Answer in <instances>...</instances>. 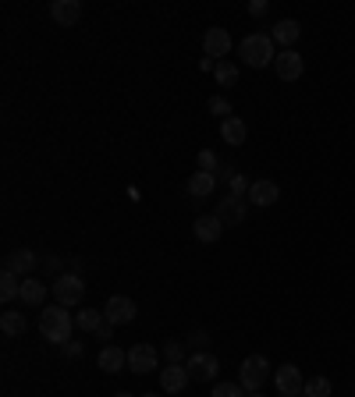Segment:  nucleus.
Returning <instances> with one entry per match:
<instances>
[{
  "instance_id": "nucleus-11",
  "label": "nucleus",
  "mask_w": 355,
  "mask_h": 397,
  "mask_svg": "<svg viewBox=\"0 0 355 397\" xmlns=\"http://www.w3.org/2000/svg\"><path fill=\"white\" fill-rule=\"evenodd\" d=\"M202 50H206V57H210V60L227 57V50H231V36H227V28H206V36H202Z\"/></svg>"
},
{
  "instance_id": "nucleus-10",
  "label": "nucleus",
  "mask_w": 355,
  "mask_h": 397,
  "mask_svg": "<svg viewBox=\"0 0 355 397\" xmlns=\"http://www.w3.org/2000/svg\"><path fill=\"white\" fill-rule=\"evenodd\" d=\"M128 365H132V373H139V376L153 373V369H157V348H150V344H135V348L128 351Z\"/></svg>"
},
{
  "instance_id": "nucleus-20",
  "label": "nucleus",
  "mask_w": 355,
  "mask_h": 397,
  "mask_svg": "<svg viewBox=\"0 0 355 397\" xmlns=\"http://www.w3.org/2000/svg\"><path fill=\"white\" fill-rule=\"evenodd\" d=\"M214 188H217V174H206V170H196L189 181V195H196V199L214 195Z\"/></svg>"
},
{
  "instance_id": "nucleus-3",
  "label": "nucleus",
  "mask_w": 355,
  "mask_h": 397,
  "mask_svg": "<svg viewBox=\"0 0 355 397\" xmlns=\"http://www.w3.org/2000/svg\"><path fill=\"white\" fill-rule=\"evenodd\" d=\"M266 380H270V362H266L263 355H249L242 362V369H239V383L245 387V394H256Z\"/></svg>"
},
{
  "instance_id": "nucleus-9",
  "label": "nucleus",
  "mask_w": 355,
  "mask_h": 397,
  "mask_svg": "<svg viewBox=\"0 0 355 397\" xmlns=\"http://www.w3.org/2000/svg\"><path fill=\"white\" fill-rule=\"evenodd\" d=\"M214 217H217L224 227L242 224V220H245V199H239V195H227V199H220V206H217V213H214Z\"/></svg>"
},
{
  "instance_id": "nucleus-7",
  "label": "nucleus",
  "mask_w": 355,
  "mask_h": 397,
  "mask_svg": "<svg viewBox=\"0 0 355 397\" xmlns=\"http://www.w3.org/2000/svg\"><path fill=\"white\" fill-rule=\"evenodd\" d=\"M135 301L132 298H125V294H114V298H107V309H103V316H107V323H114V326H121V323H132L135 319Z\"/></svg>"
},
{
  "instance_id": "nucleus-35",
  "label": "nucleus",
  "mask_w": 355,
  "mask_h": 397,
  "mask_svg": "<svg viewBox=\"0 0 355 397\" xmlns=\"http://www.w3.org/2000/svg\"><path fill=\"white\" fill-rule=\"evenodd\" d=\"M46 270H61V259H57V256H46Z\"/></svg>"
},
{
  "instance_id": "nucleus-23",
  "label": "nucleus",
  "mask_w": 355,
  "mask_h": 397,
  "mask_svg": "<svg viewBox=\"0 0 355 397\" xmlns=\"http://www.w3.org/2000/svg\"><path fill=\"white\" fill-rule=\"evenodd\" d=\"M0 330H4L8 337H18V333H25V316L21 312H4L0 316Z\"/></svg>"
},
{
  "instance_id": "nucleus-29",
  "label": "nucleus",
  "mask_w": 355,
  "mask_h": 397,
  "mask_svg": "<svg viewBox=\"0 0 355 397\" xmlns=\"http://www.w3.org/2000/svg\"><path fill=\"white\" fill-rule=\"evenodd\" d=\"M210 114H217L220 121H227V117H231V103H227L224 96H214V100H210Z\"/></svg>"
},
{
  "instance_id": "nucleus-37",
  "label": "nucleus",
  "mask_w": 355,
  "mask_h": 397,
  "mask_svg": "<svg viewBox=\"0 0 355 397\" xmlns=\"http://www.w3.org/2000/svg\"><path fill=\"white\" fill-rule=\"evenodd\" d=\"M142 397H160V394H142Z\"/></svg>"
},
{
  "instance_id": "nucleus-17",
  "label": "nucleus",
  "mask_w": 355,
  "mask_h": 397,
  "mask_svg": "<svg viewBox=\"0 0 355 397\" xmlns=\"http://www.w3.org/2000/svg\"><path fill=\"white\" fill-rule=\"evenodd\" d=\"M125 365H128V351L114 348V344H107V348L100 351V369H103V373H121Z\"/></svg>"
},
{
  "instance_id": "nucleus-22",
  "label": "nucleus",
  "mask_w": 355,
  "mask_h": 397,
  "mask_svg": "<svg viewBox=\"0 0 355 397\" xmlns=\"http://www.w3.org/2000/svg\"><path fill=\"white\" fill-rule=\"evenodd\" d=\"M0 298H4V301L21 298V277H15V273L4 270V277H0Z\"/></svg>"
},
{
  "instance_id": "nucleus-31",
  "label": "nucleus",
  "mask_w": 355,
  "mask_h": 397,
  "mask_svg": "<svg viewBox=\"0 0 355 397\" xmlns=\"http://www.w3.org/2000/svg\"><path fill=\"white\" fill-rule=\"evenodd\" d=\"M245 188H252V185H245V177H242V174H234V177H231V195H239V199H242Z\"/></svg>"
},
{
  "instance_id": "nucleus-21",
  "label": "nucleus",
  "mask_w": 355,
  "mask_h": 397,
  "mask_svg": "<svg viewBox=\"0 0 355 397\" xmlns=\"http://www.w3.org/2000/svg\"><path fill=\"white\" fill-rule=\"evenodd\" d=\"M43 298H46V284H40L36 277L21 281V301L25 305H43Z\"/></svg>"
},
{
  "instance_id": "nucleus-36",
  "label": "nucleus",
  "mask_w": 355,
  "mask_h": 397,
  "mask_svg": "<svg viewBox=\"0 0 355 397\" xmlns=\"http://www.w3.org/2000/svg\"><path fill=\"white\" fill-rule=\"evenodd\" d=\"M114 397H132V394H114Z\"/></svg>"
},
{
  "instance_id": "nucleus-19",
  "label": "nucleus",
  "mask_w": 355,
  "mask_h": 397,
  "mask_svg": "<svg viewBox=\"0 0 355 397\" xmlns=\"http://www.w3.org/2000/svg\"><path fill=\"white\" fill-rule=\"evenodd\" d=\"M299 36H302V25L295 21V18H284V21H277V25H274V33H270V39H277V43H284V46L299 43Z\"/></svg>"
},
{
  "instance_id": "nucleus-38",
  "label": "nucleus",
  "mask_w": 355,
  "mask_h": 397,
  "mask_svg": "<svg viewBox=\"0 0 355 397\" xmlns=\"http://www.w3.org/2000/svg\"><path fill=\"white\" fill-rule=\"evenodd\" d=\"M249 397H263V394H259V390H256V394H249Z\"/></svg>"
},
{
  "instance_id": "nucleus-30",
  "label": "nucleus",
  "mask_w": 355,
  "mask_h": 397,
  "mask_svg": "<svg viewBox=\"0 0 355 397\" xmlns=\"http://www.w3.org/2000/svg\"><path fill=\"white\" fill-rule=\"evenodd\" d=\"M182 355H185V348L178 344V341H171V344H167V358H171V365H182Z\"/></svg>"
},
{
  "instance_id": "nucleus-24",
  "label": "nucleus",
  "mask_w": 355,
  "mask_h": 397,
  "mask_svg": "<svg viewBox=\"0 0 355 397\" xmlns=\"http://www.w3.org/2000/svg\"><path fill=\"white\" fill-rule=\"evenodd\" d=\"M103 319H107L103 309H82V312H78V330H93V333H96V326H100Z\"/></svg>"
},
{
  "instance_id": "nucleus-1",
  "label": "nucleus",
  "mask_w": 355,
  "mask_h": 397,
  "mask_svg": "<svg viewBox=\"0 0 355 397\" xmlns=\"http://www.w3.org/2000/svg\"><path fill=\"white\" fill-rule=\"evenodd\" d=\"M40 330L50 344H68L71 341V330H75V319L64 305H50V309L40 312Z\"/></svg>"
},
{
  "instance_id": "nucleus-8",
  "label": "nucleus",
  "mask_w": 355,
  "mask_h": 397,
  "mask_svg": "<svg viewBox=\"0 0 355 397\" xmlns=\"http://www.w3.org/2000/svg\"><path fill=\"white\" fill-rule=\"evenodd\" d=\"M274 380H277L281 397H302V390H306V380L299 373V365H281Z\"/></svg>"
},
{
  "instance_id": "nucleus-4",
  "label": "nucleus",
  "mask_w": 355,
  "mask_h": 397,
  "mask_svg": "<svg viewBox=\"0 0 355 397\" xmlns=\"http://www.w3.org/2000/svg\"><path fill=\"white\" fill-rule=\"evenodd\" d=\"M82 294H85V284H82V277L78 273H61V277L53 281V298H57V305H78L82 301Z\"/></svg>"
},
{
  "instance_id": "nucleus-15",
  "label": "nucleus",
  "mask_w": 355,
  "mask_h": 397,
  "mask_svg": "<svg viewBox=\"0 0 355 397\" xmlns=\"http://www.w3.org/2000/svg\"><path fill=\"white\" fill-rule=\"evenodd\" d=\"M192 234H196L199 241H206V245H210V241H220L224 224H220L217 217H199V220L192 224Z\"/></svg>"
},
{
  "instance_id": "nucleus-27",
  "label": "nucleus",
  "mask_w": 355,
  "mask_h": 397,
  "mask_svg": "<svg viewBox=\"0 0 355 397\" xmlns=\"http://www.w3.org/2000/svg\"><path fill=\"white\" fill-rule=\"evenodd\" d=\"M214 397H245V387L242 383H217Z\"/></svg>"
},
{
  "instance_id": "nucleus-18",
  "label": "nucleus",
  "mask_w": 355,
  "mask_h": 397,
  "mask_svg": "<svg viewBox=\"0 0 355 397\" xmlns=\"http://www.w3.org/2000/svg\"><path fill=\"white\" fill-rule=\"evenodd\" d=\"M33 266H36V256L28 252V249H18V252H11V256L4 259V270L15 273V277H21V273H33Z\"/></svg>"
},
{
  "instance_id": "nucleus-2",
  "label": "nucleus",
  "mask_w": 355,
  "mask_h": 397,
  "mask_svg": "<svg viewBox=\"0 0 355 397\" xmlns=\"http://www.w3.org/2000/svg\"><path fill=\"white\" fill-rule=\"evenodd\" d=\"M239 53H242V60L249 68H266V64H274L277 60V53H274V39L270 36H245L242 39V46H239Z\"/></svg>"
},
{
  "instance_id": "nucleus-12",
  "label": "nucleus",
  "mask_w": 355,
  "mask_h": 397,
  "mask_svg": "<svg viewBox=\"0 0 355 397\" xmlns=\"http://www.w3.org/2000/svg\"><path fill=\"white\" fill-rule=\"evenodd\" d=\"M189 369L185 365H167V369H160V387H164V394H182L185 387H189Z\"/></svg>"
},
{
  "instance_id": "nucleus-16",
  "label": "nucleus",
  "mask_w": 355,
  "mask_h": 397,
  "mask_svg": "<svg viewBox=\"0 0 355 397\" xmlns=\"http://www.w3.org/2000/svg\"><path fill=\"white\" fill-rule=\"evenodd\" d=\"M220 135L227 145H242L249 139V128H245L242 117H227V121H220Z\"/></svg>"
},
{
  "instance_id": "nucleus-34",
  "label": "nucleus",
  "mask_w": 355,
  "mask_h": 397,
  "mask_svg": "<svg viewBox=\"0 0 355 397\" xmlns=\"http://www.w3.org/2000/svg\"><path fill=\"white\" fill-rule=\"evenodd\" d=\"M64 355H68V358L82 355V344H78V341H68V344H64Z\"/></svg>"
},
{
  "instance_id": "nucleus-5",
  "label": "nucleus",
  "mask_w": 355,
  "mask_h": 397,
  "mask_svg": "<svg viewBox=\"0 0 355 397\" xmlns=\"http://www.w3.org/2000/svg\"><path fill=\"white\" fill-rule=\"evenodd\" d=\"M189 376L192 380H199V383H210V380H217V373H220V362H217V355H210V351H199V355H192L189 358Z\"/></svg>"
},
{
  "instance_id": "nucleus-14",
  "label": "nucleus",
  "mask_w": 355,
  "mask_h": 397,
  "mask_svg": "<svg viewBox=\"0 0 355 397\" xmlns=\"http://www.w3.org/2000/svg\"><path fill=\"white\" fill-rule=\"evenodd\" d=\"M277 199H281L277 181H252V188H249V202L252 206H274Z\"/></svg>"
},
{
  "instance_id": "nucleus-32",
  "label": "nucleus",
  "mask_w": 355,
  "mask_h": 397,
  "mask_svg": "<svg viewBox=\"0 0 355 397\" xmlns=\"http://www.w3.org/2000/svg\"><path fill=\"white\" fill-rule=\"evenodd\" d=\"M96 337H100V341H114V323L103 319V323L96 326Z\"/></svg>"
},
{
  "instance_id": "nucleus-13",
  "label": "nucleus",
  "mask_w": 355,
  "mask_h": 397,
  "mask_svg": "<svg viewBox=\"0 0 355 397\" xmlns=\"http://www.w3.org/2000/svg\"><path fill=\"white\" fill-rule=\"evenodd\" d=\"M50 18L57 25H75L82 18V4H78V0H53V4H50Z\"/></svg>"
},
{
  "instance_id": "nucleus-25",
  "label": "nucleus",
  "mask_w": 355,
  "mask_h": 397,
  "mask_svg": "<svg viewBox=\"0 0 355 397\" xmlns=\"http://www.w3.org/2000/svg\"><path fill=\"white\" fill-rule=\"evenodd\" d=\"M306 397H331V380L327 376H313V380H306V390H302Z\"/></svg>"
},
{
  "instance_id": "nucleus-28",
  "label": "nucleus",
  "mask_w": 355,
  "mask_h": 397,
  "mask_svg": "<svg viewBox=\"0 0 355 397\" xmlns=\"http://www.w3.org/2000/svg\"><path fill=\"white\" fill-rule=\"evenodd\" d=\"M199 170H206V174H217V170H220V167H217V157H214L210 149L199 152Z\"/></svg>"
},
{
  "instance_id": "nucleus-33",
  "label": "nucleus",
  "mask_w": 355,
  "mask_h": 397,
  "mask_svg": "<svg viewBox=\"0 0 355 397\" xmlns=\"http://www.w3.org/2000/svg\"><path fill=\"white\" fill-rule=\"evenodd\" d=\"M249 15H266V0H252V4H249Z\"/></svg>"
},
{
  "instance_id": "nucleus-26",
  "label": "nucleus",
  "mask_w": 355,
  "mask_h": 397,
  "mask_svg": "<svg viewBox=\"0 0 355 397\" xmlns=\"http://www.w3.org/2000/svg\"><path fill=\"white\" fill-rule=\"evenodd\" d=\"M214 78H217L220 85H234V82H239V68H234V64H227V60H217Z\"/></svg>"
},
{
  "instance_id": "nucleus-6",
  "label": "nucleus",
  "mask_w": 355,
  "mask_h": 397,
  "mask_svg": "<svg viewBox=\"0 0 355 397\" xmlns=\"http://www.w3.org/2000/svg\"><path fill=\"white\" fill-rule=\"evenodd\" d=\"M274 68H277V78H281V82H299L302 71H306V60H302V53L284 50V53H277Z\"/></svg>"
}]
</instances>
